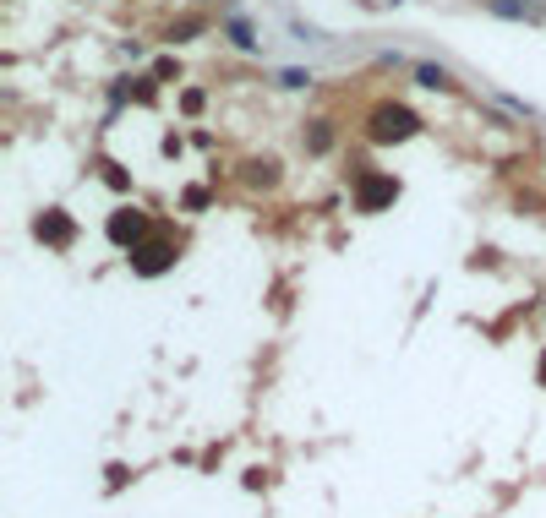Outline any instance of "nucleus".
Masks as SVG:
<instances>
[{
  "instance_id": "nucleus-1",
  "label": "nucleus",
  "mask_w": 546,
  "mask_h": 518,
  "mask_svg": "<svg viewBox=\"0 0 546 518\" xmlns=\"http://www.w3.org/2000/svg\"><path fill=\"white\" fill-rule=\"evenodd\" d=\"M366 131H372V142H410L421 131V115L405 109V104H377L372 120H366Z\"/></svg>"
},
{
  "instance_id": "nucleus-2",
  "label": "nucleus",
  "mask_w": 546,
  "mask_h": 518,
  "mask_svg": "<svg viewBox=\"0 0 546 518\" xmlns=\"http://www.w3.org/2000/svg\"><path fill=\"white\" fill-rule=\"evenodd\" d=\"M399 197V180L394 175H361L355 180V208L361 213H377V208H388Z\"/></svg>"
},
{
  "instance_id": "nucleus-3",
  "label": "nucleus",
  "mask_w": 546,
  "mask_h": 518,
  "mask_svg": "<svg viewBox=\"0 0 546 518\" xmlns=\"http://www.w3.org/2000/svg\"><path fill=\"white\" fill-rule=\"evenodd\" d=\"M142 235H148V213H142V208H120V213L109 218V240H115V246H131V251H137Z\"/></svg>"
},
{
  "instance_id": "nucleus-4",
  "label": "nucleus",
  "mask_w": 546,
  "mask_h": 518,
  "mask_svg": "<svg viewBox=\"0 0 546 518\" xmlns=\"http://www.w3.org/2000/svg\"><path fill=\"white\" fill-rule=\"evenodd\" d=\"M33 229H38V240H49V246H71V235H77V229H71V218H66L60 208H49Z\"/></svg>"
},
{
  "instance_id": "nucleus-5",
  "label": "nucleus",
  "mask_w": 546,
  "mask_h": 518,
  "mask_svg": "<svg viewBox=\"0 0 546 518\" xmlns=\"http://www.w3.org/2000/svg\"><path fill=\"white\" fill-rule=\"evenodd\" d=\"M170 257H175V246H164V240L137 246V273H164V268H170Z\"/></svg>"
},
{
  "instance_id": "nucleus-6",
  "label": "nucleus",
  "mask_w": 546,
  "mask_h": 518,
  "mask_svg": "<svg viewBox=\"0 0 546 518\" xmlns=\"http://www.w3.org/2000/svg\"><path fill=\"white\" fill-rule=\"evenodd\" d=\"M416 82H421V87H432V93H443V87H454V76H448L443 66H416Z\"/></svg>"
},
{
  "instance_id": "nucleus-7",
  "label": "nucleus",
  "mask_w": 546,
  "mask_h": 518,
  "mask_svg": "<svg viewBox=\"0 0 546 518\" xmlns=\"http://www.w3.org/2000/svg\"><path fill=\"white\" fill-rule=\"evenodd\" d=\"M498 16H509V22H536V11L525 5V0H487Z\"/></svg>"
},
{
  "instance_id": "nucleus-8",
  "label": "nucleus",
  "mask_w": 546,
  "mask_h": 518,
  "mask_svg": "<svg viewBox=\"0 0 546 518\" xmlns=\"http://www.w3.org/2000/svg\"><path fill=\"white\" fill-rule=\"evenodd\" d=\"M224 33H230L241 49H257V38H252V22H246V16H230V22H224Z\"/></svg>"
},
{
  "instance_id": "nucleus-9",
  "label": "nucleus",
  "mask_w": 546,
  "mask_h": 518,
  "mask_svg": "<svg viewBox=\"0 0 546 518\" xmlns=\"http://www.w3.org/2000/svg\"><path fill=\"white\" fill-rule=\"evenodd\" d=\"M279 82H284V87H306L312 76H306V71H279Z\"/></svg>"
},
{
  "instance_id": "nucleus-10",
  "label": "nucleus",
  "mask_w": 546,
  "mask_h": 518,
  "mask_svg": "<svg viewBox=\"0 0 546 518\" xmlns=\"http://www.w3.org/2000/svg\"><path fill=\"white\" fill-rule=\"evenodd\" d=\"M328 142H334V137H328V126H323V120H317V126H312V147H317V153H323V147H328Z\"/></svg>"
},
{
  "instance_id": "nucleus-11",
  "label": "nucleus",
  "mask_w": 546,
  "mask_h": 518,
  "mask_svg": "<svg viewBox=\"0 0 546 518\" xmlns=\"http://www.w3.org/2000/svg\"><path fill=\"white\" fill-rule=\"evenodd\" d=\"M361 5H372V11H388V5H399V0H361Z\"/></svg>"
},
{
  "instance_id": "nucleus-12",
  "label": "nucleus",
  "mask_w": 546,
  "mask_h": 518,
  "mask_svg": "<svg viewBox=\"0 0 546 518\" xmlns=\"http://www.w3.org/2000/svg\"><path fill=\"white\" fill-rule=\"evenodd\" d=\"M541 382H546V361H541Z\"/></svg>"
}]
</instances>
